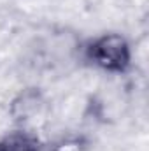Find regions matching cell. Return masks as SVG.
Here are the masks:
<instances>
[{"mask_svg": "<svg viewBox=\"0 0 149 151\" xmlns=\"http://www.w3.org/2000/svg\"><path fill=\"white\" fill-rule=\"evenodd\" d=\"M91 144L90 139L86 135L81 134H70V135H63L58 137L56 141H53L46 151H90Z\"/></svg>", "mask_w": 149, "mask_h": 151, "instance_id": "cell-4", "label": "cell"}, {"mask_svg": "<svg viewBox=\"0 0 149 151\" xmlns=\"http://www.w3.org/2000/svg\"><path fill=\"white\" fill-rule=\"evenodd\" d=\"M84 60L98 70L109 74H126L132 67V46L121 34L109 32L84 44Z\"/></svg>", "mask_w": 149, "mask_h": 151, "instance_id": "cell-1", "label": "cell"}, {"mask_svg": "<svg viewBox=\"0 0 149 151\" xmlns=\"http://www.w3.org/2000/svg\"><path fill=\"white\" fill-rule=\"evenodd\" d=\"M47 100L39 88H25L21 90L9 104V114L18 128L34 132L39 121L46 119Z\"/></svg>", "mask_w": 149, "mask_h": 151, "instance_id": "cell-2", "label": "cell"}, {"mask_svg": "<svg viewBox=\"0 0 149 151\" xmlns=\"http://www.w3.org/2000/svg\"><path fill=\"white\" fill-rule=\"evenodd\" d=\"M0 151H42L35 132L16 128L0 137Z\"/></svg>", "mask_w": 149, "mask_h": 151, "instance_id": "cell-3", "label": "cell"}]
</instances>
